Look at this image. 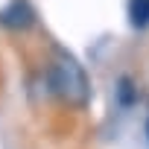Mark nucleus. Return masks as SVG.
<instances>
[{"mask_svg": "<svg viewBox=\"0 0 149 149\" xmlns=\"http://www.w3.org/2000/svg\"><path fill=\"white\" fill-rule=\"evenodd\" d=\"M47 79H50V91L64 100L73 108H85L91 102V82H88V73L85 67L76 61V56L56 47L53 50V64L47 70Z\"/></svg>", "mask_w": 149, "mask_h": 149, "instance_id": "f257e3e1", "label": "nucleus"}, {"mask_svg": "<svg viewBox=\"0 0 149 149\" xmlns=\"http://www.w3.org/2000/svg\"><path fill=\"white\" fill-rule=\"evenodd\" d=\"M35 24V9L26 3V0H12L0 9V26H6L12 32H24Z\"/></svg>", "mask_w": 149, "mask_h": 149, "instance_id": "f03ea898", "label": "nucleus"}, {"mask_svg": "<svg viewBox=\"0 0 149 149\" xmlns=\"http://www.w3.org/2000/svg\"><path fill=\"white\" fill-rule=\"evenodd\" d=\"M114 97H117V105H120V108H134V105L140 102V91H137V85H134L132 76H120V79H117Z\"/></svg>", "mask_w": 149, "mask_h": 149, "instance_id": "7ed1b4c3", "label": "nucleus"}, {"mask_svg": "<svg viewBox=\"0 0 149 149\" xmlns=\"http://www.w3.org/2000/svg\"><path fill=\"white\" fill-rule=\"evenodd\" d=\"M129 24L134 29L149 26V0H129Z\"/></svg>", "mask_w": 149, "mask_h": 149, "instance_id": "20e7f679", "label": "nucleus"}, {"mask_svg": "<svg viewBox=\"0 0 149 149\" xmlns=\"http://www.w3.org/2000/svg\"><path fill=\"white\" fill-rule=\"evenodd\" d=\"M146 140H149V120H146Z\"/></svg>", "mask_w": 149, "mask_h": 149, "instance_id": "39448f33", "label": "nucleus"}]
</instances>
